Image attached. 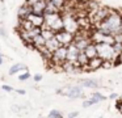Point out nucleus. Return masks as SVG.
<instances>
[{
  "label": "nucleus",
  "instance_id": "obj_19",
  "mask_svg": "<svg viewBox=\"0 0 122 118\" xmlns=\"http://www.w3.org/2000/svg\"><path fill=\"white\" fill-rule=\"evenodd\" d=\"M20 71H25L26 72L28 71V67L25 64H22V63H17V64H13L11 68H9V71H8V73L9 75H16L17 72H20Z\"/></svg>",
  "mask_w": 122,
  "mask_h": 118
},
{
  "label": "nucleus",
  "instance_id": "obj_7",
  "mask_svg": "<svg viewBox=\"0 0 122 118\" xmlns=\"http://www.w3.org/2000/svg\"><path fill=\"white\" fill-rule=\"evenodd\" d=\"M110 8H105V7H97L95 10V13H93V16L91 17V21H92L95 25H98L100 22H102L104 20H105L106 17H108L109 15L112 13Z\"/></svg>",
  "mask_w": 122,
  "mask_h": 118
},
{
  "label": "nucleus",
  "instance_id": "obj_32",
  "mask_svg": "<svg viewBox=\"0 0 122 118\" xmlns=\"http://www.w3.org/2000/svg\"><path fill=\"white\" fill-rule=\"evenodd\" d=\"M33 80L37 81V83H38V81H41V80H42V75H41V73H36V75L33 76Z\"/></svg>",
  "mask_w": 122,
  "mask_h": 118
},
{
  "label": "nucleus",
  "instance_id": "obj_35",
  "mask_svg": "<svg viewBox=\"0 0 122 118\" xmlns=\"http://www.w3.org/2000/svg\"><path fill=\"white\" fill-rule=\"evenodd\" d=\"M0 37H7V31L4 30V28H1V26H0Z\"/></svg>",
  "mask_w": 122,
  "mask_h": 118
},
{
  "label": "nucleus",
  "instance_id": "obj_40",
  "mask_svg": "<svg viewBox=\"0 0 122 118\" xmlns=\"http://www.w3.org/2000/svg\"><path fill=\"white\" fill-rule=\"evenodd\" d=\"M119 33H122V22H121V29H119Z\"/></svg>",
  "mask_w": 122,
  "mask_h": 118
},
{
  "label": "nucleus",
  "instance_id": "obj_5",
  "mask_svg": "<svg viewBox=\"0 0 122 118\" xmlns=\"http://www.w3.org/2000/svg\"><path fill=\"white\" fill-rule=\"evenodd\" d=\"M56 93L58 94H63L67 96L70 98H80V97H85V94L83 93V87L77 85H71L67 89H56Z\"/></svg>",
  "mask_w": 122,
  "mask_h": 118
},
{
  "label": "nucleus",
  "instance_id": "obj_31",
  "mask_svg": "<svg viewBox=\"0 0 122 118\" xmlns=\"http://www.w3.org/2000/svg\"><path fill=\"white\" fill-rule=\"evenodd\" d=\"M79 115V112H70L67 114V118H76Z\"/></svg>",
  "mask_w": 122,
  "mask_h": 118
},
{
  "label": "nucleus",
  "instance_id": "obj_13",
  "mask_svg": "<svg viewBox=\"0 0 122 118\" xmlns=\"http://www.w3.org/2000/svg\"><path fill=\"white\" fill-rule=\"evenodd\" d=\"M46 5H47V0H41V1L30 5V7H32V13L43 16L45 15V10H46Z\"/></svg>",
  "mask_w": 122,
  "mask_h": 118
},
{
  "label": "nucleus",
  "instance_id": "obj_18",
  "mask_svg": "<svg viewBox=\"0 0 122 118\" xmlns=\"http://www.w3.org/2000/svg\"><path fill=\"white\" fill-rule=\"evenodd\" d=\"M84 54L87 55V58H88L89 60L97 56V49H96V45L93 43V42H92V43H89V45L87 46V49L84 50Z\"/></svg>",
  "mask_w": 122,
  "mask_h": 118
},
{
  "label": "nucleus",
  "instance_id": "obj_12",
  "mask_svg": "<svg viewBox=\"0 0 122 118\" xmlns=\"http://www.w3.org/2000/svg\"><path fill=\"white\" fill-rule=\"evenodd\" d=\"M79 85L83 88H89V89H97L101 87V83L97 79H83L79 81Z\"/></svg>",
  "mask_w": 122,
  "mask_h": 118
},
{
  "label": "nucleus",
  "instance_id": "obj_28",
  "mask_svg": "<svg viewBox=\"0 0 122 118\" xmlns=\"http://www.w3.org/2000/svg\"><path fill=\"white\" fill-rule=\"evenodd\" d=\"M113 38H114V43H122V33L114 34Z\"/></svg>",
  "mask_w": 122,
  "mask_h": 118
},
{
  "label": "nucleus",
  "instance_id": "obj_1",
  "mask_svg": "<svg viewBox=\"0 0 122 118\" xmlns=\"http://www.w3.org/2000/svg\"><path fill=\"white\" fill-rule=\"evenodd\" d=\"M121 22H122V15L117 10H112V13L98 25H96V29L100 30L101 33L108 34V36H114L119 33L121 29Z\"/></svg>",
  "mask_w": 122,
  "mask_h": 118
},
{
  "label": "nucleus",
  "instance_id": "obj_4",
  "mask_svg": "<svg viewBox=\"0 0 122 118\" xmlns=\"http://www.w3.org/2000/svg\"><path fill=\"white\" fill-rule=\"evenodd\" d=\"M96 45V43H95ZM97 49V56L101 58L105 62H114L117 56V52L114 51L113 45H108V43H97L96 45Z\"/></svg>",
  "mask_w": 122,
  "mask_h": 118
},
{
  "label": "nucleus",
  "instance_id": "obj_41",
  "mask_svg": "<svg viewBox=\"0 0 122 118\" xmlns=\"http://www.w3.org/2000/svg\"><path fill=\"white\" fill-rule=\"evenodd\" d=\"M119 100H122V94H121V96H119Z\"/></svg>",
  "mask_w": 122,
  "mask_h": 118
},
{
  "label": "nucleus",
  "instance_id": "obj_42",
  "mask_svg": "<svg viewBox=\"0 0 122 118\" xmlns=\"http://www.w3.org/2000/svg\"><path fill=\"white\" fill-rule=\"evenodd\" d=\"M97 118H102V117H97Z\"/></svg>",
  "mask_w": 122,
  "mask_h": 118
},
{
  "label": "nucleus",
  "instance_id": "obj_38",
  "mask_svg": "<svg viewBox=\"0 0 122 118\" xmlns=\"http://www.w3.org/2000/svg\"><path fill=\"white\" fill-rule=\"evenodd\" d=\"M16 92L19 94H21V96H24V94H26V92L24 91V89H16Z\"/></svg>",
  "mask_w": 122,
  "mask_h": 118
},
{
  "label": "nucleus",
  "instance_id": "obj_25",
  "mask_svg": "<svg viewBox=\"0 0 122 118\" xmlns=\"http://www.w3.org/2000/svg\"><path fill=\"white\" fill-rule=\"evenodd\" d=\"M91 97H93L97 102H101V101H105V100H106V96L101 94L100 92H93V93L91 94Z\"/></svg>",
  "mask_w": 122,
  "mask_h": 118
},
{
  "label": "nucleus",
  "instance_id": "obj_11",
  "mask_svg": "<svg viewBox=\"0 0 122 118\" xmlns=\"http://www.w3.org/2000/svg\"><path fill=\"white\" fill-rule=\"evenodd\" d=\"M79 54H80V50L74 43L67 46V62L76 63L77 64V56H79Z\"/></svg>",
  "mask_w": 122,
  "mask_h": 118
},
{
  "label": "nucleus",
  "instance_id": "obj_27",
  "mask_svg": "<svg viewBox=\"0 0 122 118\" xmlns=\"http://www.w3.org/2000/svg\"><path fill=\"white\" fill-rule=\"evenodd\" d=\"M30 79V73L28 72H24V73H21V75H19V80H21V81H25V80H29Z\"/></svg>",
  "mask_w": 122,
  "mask_h": 118
},
{
  "label": "nucleus",
  "instance_id": "obj_34",
  "mask_svg": "<svg viewBox=\"0 0 122 118\" xmlns=\"http://www.w3.org/2000/svg\"><path fill=\"white\" fill-rule=\"evenodd\" d=\"M11 109H12V110H13V112H15V113H19V112H20V110H21V108H20V106H19V105H12V108H11Z\"/></svg>",
  "mask_w": 122,
  "mask_h": 118
},
{
  "label": "nucleus",
  "instance_id": "obj_30",
  "mask_svg": "<svg viewBox=\"0 0 122 118\" xmlns=\"http://www.w3.org/2000/svg\"><path fill=\"white\" fill-rule=\"evenodd\" d=\"M1 89H3V91H5V92H12V91H13V88H12L11 85H8V84H3Z\"/></svg>",
  "mask_w": 122,
  "mask_h": 118
},
{
  "label": "nucleus",
  "instance_id": "obj_8",
  "mask_svg": "<svg viewBox=\"0 0 122 118\" xmlns=\"http://www.w3.org/2000/svg\"><path fill=\"white\" fill-rule=\"evenodd\" d=\"M51 63L53 66H62L64 62L67 60V47L64 46H61L58 50L51 54Z\"/></svg>",
  "mask_w": 122,
  "mask_h": 118
},
{
  "label": "nucleus",
  "instance_id": "obj_15",
  "mask_svg": "<svg viewBox=\"0 0 122 118\" xmlns=\"http://www.w3.org/2000/svg\"><path fill=\"white\" fill-rule=\"evenodd\" d=\"M26 20H29L30 22L33 24L34 28H43V25H45V17H43V16H40V15L32 13Z\"/></svg>",
  "mask_w": 122,
  "mask_h": 118
},
{
  "label": "nucleus",
  "instance_id": "obj_37",
  "mask_svg": "<svg viewBox=\"0 0 122 118\" xmlns=\"http://www.w3.org/2000/svg\"><path fill=\"white\" fill-rule=\"evenodd\" d=\"M38 1H41V0H26V4L28 5H33V4H36V3H38Z\"/></svg>",
  "mask_w": 122,
  "mask_h": 118
},
{
  "label": "nucleus",
  "instance_id": "obj_3",
  "mask_svg": "<svg viewBox=\"0 0 122 118\" xmlns=\"http://www.w3.org/2000/svg\"><path fill=\"white\" fill-rule=\"evenodd\" d=\"M62 18H63V30H66V31H68V33L76 36V34L79 33V30H80L79 20L68 12L63 13V15H62Z\"/></svg>",
  "mask_w": 122,
  "mask_h": 118
},
{
  "label": "nucleus",
  "instance_id": "obj_20",
  "mask_svg": "<svg viewBox=\"0 0 122 118\" xmlns=\"http://www.w3.org/2000/svg\"><path fill=\"white\" fill-rule=\"evenodd\" d=\"M34 29L33 24L29 20H20V30H25V31H30Z\"/></svg>",
  "mask_w": 122,
  "mask_h": 118
},
{
  "label": "nucleus",
  "instance_id": "obj_26",
  "mask_svg": "<svg viewBox=\"0 0 122 118\" xmlns=\"http://www.w3.org/2000/svg\"><path fill=\"white\" fill-rule=\"evenodd\" d=\"M50 3H53L54 5H55L56 8H58L59 10L63 8V5H64V3H66V0H49Z\"/></svg>",
  "mask_w": 122,
  "mask_h": 118
},
{
  "label": "nucleus",
  "instance_id": "obj_14",
  "mask_svg": "<svg viewBox=\"0 0 122 118\" xmlns=\"http://www.w3.org/2000/svg\"><path fill=\"white\" fill-rule=\"evenodd\" d=\"M102 63H104V60L101 59V58L96 56V58H93V59H91L89 62H88L87 67H85L84 70H87V71H96V70H100V68H102Z\"/></svg>",
  "mask_w": 122,
  "mask_h": 118
},
{
  "label": "nucleus",
  "instance_id": "obj_39",
  "mask_svg": "<svg viewBox=\"0 0 122 118\" xmlns=\"http://www.w3.org/2000/svg\"><path fill=\"white\" fill-rule=\"evenodd\" d=\"M3 64V55H1V51H0V66Z\"/></svg>",
  "mask_w": 122,
  "mask_h": 118
},
{
  "label": "nucleus",
  "instance_id": "obj_21",
  "mask_svg": "<svg viewBox=\"0 0 122 118\" xmlns=\"http://www.w3.org/2000/svg\"><path fill=\"white\" fill-rule=\"evenodd\" d=\"M41 36L45 38V41H49V39H51V38L55 37V33H54L53 30H50V29H47V28H42V30H41Z\"/></svg>",
  "mask_w": 122,
  "mask_h": 118
},
{
  "label": "nucleus",
  "instance_id": "obj_22",
  "mask_svg": "<svg viewBox=\"0 0 122 118\" xmlns=\"http://www.w3.org/2000/svg\"><path fill=\"white\" fill-rule=\"evenodd\" d=\"M61 10L58 9V8L55 7V5L53 4V3H50L47 0V5H46V10H45V15H49V13H59Z\"/></svg>",
  "mask_w": 122,
  "mask_h": 118
},
{
  "label": "nucleus",
  "instance_id": "obj_36",
  "mask_svg": "<svg viewBox=\"0 0 122 118\" xmlns=\"http://www.w3.org/2000/svg\"><path fill=\"white\" fill-rule=\"evenodd\" d=\"M109 98H110V100H118V98H119V96H118L117 93H110Z\"/></svg>",
  "mask_w": 122,
  "mask_h": 118
},
{
  "label": "nucleus",
  "instance_id": "obj_10",
  "mask_svg": "<svg viewBox=\"0 0 122 118\" xmlns=\"http://www.w3.org/2000/svg\"><path fill=\"white\" fill-rule=\"evenodd\" d=\"M89 43H92V41H91V37H88V36H83L81 33H80V34L77 33L76 36H75L74 45L80 50V51H84V50L87 49V46H88Z\"/></svg>",
  "mask_w": 122,
  "mask_h": 118
},
{
  "label": "nucleus",
  "instance_id": "obj_23",
  "mask_svg": "<svg viewBox=\"0 0 122 118\" xmlns=\"http://www.w3.org/2000/svg\"><path fill=\"white\" fill-rule=\"evenodd\" d=\"M96 104H98L97 101H96L95 98H93V97H88L87 100H84V101H83V108H89V106H93V105H96Z\"/></svg>",
  "mask_w": 122,
  "mask_h": 118
},
{
  "label": "nucleus",
  "instance_id": "obj_2",
  "mask_svg": "<svg viewBox=\"0 0 122 118\" xmlns=\"http://www.w3.org/2000/svg\"><path fill=\"white\" fill-rule=\"evenodd\" d=\"M43 17H45V25H43V28L50 29L55 34L59 33L61 30H63V18H62L61 12L43 15Z\"/></svg>",
  "mask_w": 122,
  "mask_h": 118
},
{
  "label": "nucleus",
  "instance_id": "obj_17",
  "mask_svg": "<svg viewBox=\"0 0 122 118\" xmlns=\"http://www.w3.org/2000/svg\"><path fill=\"white\" fill-rule=\"evenodd\" d=\"M61 46H62V45L59 43V41L55 38V37L51 38V39H49V41H46V43H45V49L47 50L49 52H51V54H53L55 50H58Z\"/></svg>",
  "mask_w": 122,
  "mask_h": 118
},
{
  "label": "nucleus",
  "instance_id": "obj_16",
  "mask_svg": "<svg viewBox=\"0 0 122 118\" xmlns=\"http://www.w3.org/2000/svg\"><path fill=\"white\" fill-rule=\"evenodd\" d=\"M30 15H32V7L28 5V4L21 5V7L17 9V16H19L20 20H26Z\"/></svg>",
  "mask_w": 122,
  "mask_h": 118
},
{
  "label": "nucleus",
  "instance_id": "obj_24",
  "mask_svg": "<svg viewBox=\"0 0 122 118\" xmlns=\"http://www.w3.org/2000/svg\"><path fill=\"white\" fill-rule=\"evenodd\" d=\"M47 117H49V118H63V114H62L61 110L53 109V110H50V112H49V115H47Z\"/></svg>",
  "mask_w": 122,
  "mask_h": 118
},
{
  "label": "nucleus",
  "instance_id": "obj_6",
  "mask_svg": "<svg viewBox=\"0 0 122 118\" xmlns=\"http://www.w3.org/2000/svg\"><path fill=\"white\" fill-rule=\"evenodd\" d=\"M91 41L93 43H108V45H114V38L113 36H108V34H104L101 33L100 30L95 29L91 34Z\"/></svg>",
  "mask_w": 122,
  "mask_h": 118
},
{
  "label": "nucleus",
  "instance_id": "obj_9",
  "mask_svg": "<svg viewBox=\"0 0 122 118\" xmlns=\"http://www.w3.org/2000/svg\"><path fill=\"white\" fill-rule=\"evenodd\" d=\"M55 38L59 41V43H61L62 46L67 47V46H70V45L74 43L75 36L71 34V33H68V31H66V30H61L59 33L55 34Z\"/></svg>",
  "mask_w": 122,
  "mask_h": 118
},
{
  "label": "nucleus",
  "instance_id": "obj_29",
  "mask_svg": "<svg viewBox=\"0 0 122 118\" xmlns=\"http://www.w3.org/2000/svg\"><path fill=\"white\" fill-rule=\"evenodd\" d=\"M116 109L122 114V100H119V98H118V101L116 102Z\"/></svg>",
  "mask_w": 122,
  "mask_h": 118
},
{
  "label": "nucleus",
  "instance_id": "obj_33",
  "mask_svg": "<svg viewBox=\"0 0 122 118\" xmlns=\"http://www.w3.org/2000/svg\"><path fill=\"white\" fill-rule=\"evenodd\" d=\"M112 66H114V64H113V62H105V60H104V63H102V68H108V67H112Z\"/></svg>",
  "mask_w": 122,
  "mask_h": 118
}]
</instances>
